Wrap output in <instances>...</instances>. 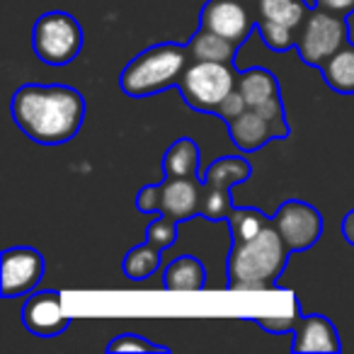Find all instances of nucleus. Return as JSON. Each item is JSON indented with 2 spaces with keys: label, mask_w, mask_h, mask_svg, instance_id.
<instances>
[{
  "label": "nucleus",
  "mask_w": 354,
  "mask_h": 354,
  "mask_svg": "<svg viewBox=\"0 0 354 354\" xmlns=\"http://www.w3.org/2000/svg\"><path fill=\"white\" fill-rule=\"evenodd\" d=\"M15 127L39 146H64L85 122V97L68 85H22L10 102Z\"/></svg>",
  "instance_id": "obj_1"
},
{
  "label": "nucleus",
  "mask_w": 354,
  "mask_h": 354,
  "mask_svg": "<svg viewBox=\"0 0 354 354\" xmlns=\"http://www.w3.org/2000/svg\"><path fill=\"white\" fill-rule=\"evenodd\" d=\"M291 250L274 226H267L260 236L243 243H231L228 252V289L231 291H267L277 289Z\"/></svg>",
  "instance_id": "obj_2"
},
{
  "label": "nucleus",
  "mask_w": 354,
  "mask_h": 354,
  "mask_svg": "<svg viewBox=\"0 0 354 354\" xmlns=\"http://www.w3.org/2000/svg\"><path fill=\"white\" fill-rule=\"evenodd\" d=\"M192 64L187 44L162 41L133 56L122 71L119 88L129 97H148L175 88L183 78L185 68Z\"/></svg>",
  "instance_id": "obj_3"
},
{
  "label": "nucleus",
  "mask_w": 354,
  "mask_h": 354,
  "mask_svg": "<svg viewBox=\"0 0 354 354\" xmlns=\"http://www.w3.org/2000/svg\"><path fill=\"white\" fill-rule=\"evenodd\" d=\"M238 75L231 64L214 61H192L177 83L187 107L197 112L216 114L218 104L236 90Z\"/></svg>",
  "instance_id": "obj_4"
},
{
  "label": "nucleus",
  "mask_w": 354,
  "mask_h": 354,
  "mask_svg": "<svg viewBox=\"0 0 354 354\" xmlns=\"http://www.w3.org/2000/svg\"><path fill=\"white\" fill-rule=\"evenodd\" d=\"M32 49L46 66H68L83 51V27L71 12L51 10L35 22Z\"/></svg>",
  "instance_id": "obj_5"
},
{
  "label": "nucleus",
  "mask_w": 354,
  "mask_h": 354,
  "mask_svg": "<svg viewBox=\"0 0 354 354\" xmlns=\"http://www.w3.org/2000/svg\"><path fill=\"white\" fill-rule=\"evenodd\" d=\"M349 41L347 17L333 15V12L315 8L306 15L296 32V51L306 66L320 68L335 51H339Z\"/></svg>",
  "instance_id": "obj_6"
},
{
  "label": "nucleus",
  "mask_w": 354,
  "mask_h": 354,
  "mask_svg": "<svg viewBox=\"0 0 354 354\" xmlns=\"http://www.w3.org/2000/svg\"><path fill=\"white\" fill-rule=\"evenodd\" d=\"M272 226L284 238L291 252H301L313 248L323 236V216L315 207L301 199H286L272 216Z\"/></svg>",
  "instance_id": "obj_7"
},
{
  "label": "nucleus",
  "mask_w": 354,
  "mask_h": 354,
  "mask_svg": "<svg viewBox=\"0 0 354 354\" xmlns=\"http://www.w3.org/2000/svg\"><path fill=\"white\" fill-rule=\"evenodd\" d=\"M3 272H0V291L3 299L32 294L44 277V255L37 248L17 245L3 252Z\"/></svg>",
  "instance_id": "obj_8"
},
{
  "label": "nucleus",
  "mask_w": 354,
  "mask_h": 354,
  "mask_svg": "<svg viewBox=\"0 0 354 354\" xmlns=\"http://www.w3.org/2000/svg\"><path fill=\"white\" fill-rule=\"evenodd\" d=\"M22 325L35 337H59L71 325L59 291H32L22 306Z\"/></svg>",
  "instance_id": "obj_9"
},
{
  "label": "nucleus",
  "mask_w": 354,
  "mask_h": 354,
  "mask_svg": "<svg viewBox=\"0 0 354 354\" xmlns=\"http://www.w3.org/2000/svg\"><path fill=\"white\" fill-rule=\"evenodd\" d=\"M199 25L209 32L226 37V39L236 41L238 46L248 39L252 25L250 10L243 6V0H209L202 8L199 15Z\"/></svg>",
  "instance_id": "obj_10"
},
{
  "label": "nucleus",
  "mask_w": 354,
  "mask_h": 354,
  "mask_svg": "<svg viewBox=\"0 0 354 354\" xmlns=\"http://www.w3.org/2000/svg\"><path fill=\"white\" fill-rule=\"evenodd\" d=\"M204 180L199 177H165L160 183V212L162 216L183 223L199 216L202 212Z\"/></svg>",
  "instance_id": "obj_11"
},
{
  "label": "nucleus",
  "mask_w": 354,
  "mask_h": 354,
  "mask_svg": "<svg viewBox=\"0 0 354 354\" xmlns=\"http://www.w3.org/2000/svg\"><path fill=\"white\" fill-rule=\"evenodd\" d=\"M226 127H228V136H231V141L245 153L260 151V148H265L270 141L281 138L274 124H272L270 119H267L265 114L255 107L243 109L238 117L228 119Z\"/></svg>",
  "instance_id": "obj_12"
},
{
  "label": "nucleus",
  "mask_w": 354,
  "mask_h": 354,
  "mask_svg": "<svg viewBox=\"0 0 354 354\" xmlns=\"http://www.w3.org/2000/svg\"><path fill=\"white\" fill-rule=\"evenodd\" d=\"M294 352H330L337 354L342 352V342H339L337 328L330 323L325 315L310 313L299 320L294 328Z\"/></svg>",
  "instance_id": "obj_13"
},
{
  "label": "nucleus",
  "mask_w": 354,
  "mask_h": 354,
  "mask_svg": "<svg viewBox=\"0 0 354 354\" xmlns=\"http://www.w3.org/2000/svg\"><path fill=\"white\" fill-rule=\"evenodd\" d=\"M241 46L216 32L199 30L192 39L187 41V51L192 61H214V64H236V56Z\"/></svg>",
  "instance_id": "obj_14"
},
{
  "label": "nucleus",
  "mask_w": 354,
  "mask_h": 354,
  "mask_svg": "<svg viewBox=\"0 0 354 354\" xmlns=\"http://www.w3.org/2000/svg\"><path fill=\"white\" fill-rule=\"evenodd\" d=\"M162 286L167 291H202L207 286V270L197 257L183 255L167 265Z\"/></svg>",
  "instance_id": "obj_15"
},
{
  "label": "nucleus",
  "mask_w": 354,
  "mask_h": 354,
  "mask_svg": "<svg viewBox=\"0 0 354 354\" xmlns=\"http://www.w3.org/2000/svg\"><path fill=\"white\" fill-rule=\"evenodd\" d=\"M199 153L197 141L183 136L175 143H170L162 156V175L165 177H199Z\"/></svg>",
  "instance_id": "obj_16"
},
{
  "label": "nucleus",
  "mask_w": 354,
  "mask_h": 354,
  "mask_svg": "<svg viewBox=\"0 0 354 354\" xmlns=\"http://www.w3.org/2000/svg\"><path fill=\"white\" fill-rule=\"evenodd\" d=\"M323 80L330 90L339 95H354V44L347 41L320 66Z\"/></svg>",
  "instance_id": "obj_17"
},
{
  "label": "nucleus",
  "mask_w": 354,
  "mask_h": 354,
  "mask_svg": "<svg viewBox=\"0 0 354 354\" xmlns=\"http://www.w3.org/2000/svg\"><path fill=\"white\" fill-rule=\"evenodd\" d=\"M310 12L306 0H257L255 6V20H267L281 25L286 30L299 32L301 22Z\"/></svg>",
  "instance_id": "obj_18"
},
{
  "label": "nucleus",
  "mask_w": 354,
  "mask_h": 354,
  "mask_svg": "<svg viewBox=\"0 0 354 354\" xmlns=\"http://www.w3.org/2000/svg\"><path fill=\"white\" fill-rule=\"evenodd\" d=\"M238 90L245 97L248 107H262L265 102H270L272 97H277L279 93V80L272 71L267 68H250L238 73Z\"/></svg>",
  "instance_id": "obj_19"
},
{
  "label": "nucleus",
  "mask_w": 354,
  "mask_h": 354,
  "mask_svg": "<svg viewBox=\"0 0 354 354\" xmlns=\"http://www.w3.org/2000/svg\"><path fill=\"white\" fill-rule=\"evenodd\" d=\"M252 165L243 156H223L214 160L204 172V185H214L221 189H233L250 180Z\"/></svg>",
  "instance_id": "obj_20"
},
{
  "label": "nucleus",
  "mask_w": 354,
  "mask_h": 354,
  "mask_svg": "<svg viewBox=\"0 0 354 354\" xmlns=\"http://www.w3.org/2000/svg\"><path fill=\"white\" fill-rule=\"evenodd\" d=\"M226 223H228V228H231L233 243H243V241H250V238L260 236V233L272 223V218L265 216L260 209L233 207V212L228 214Z\"/></svg>",
  "instance_id": "obj_21"
},
{
  "label": "nucleus",
  "mask_w": 354,
  "mask_h": 354,
  "mask_svg": "<svg viewBox=\"0 0 354 354\" xmlns=\"http://www.w3.org/2000/svg\"><path fill=\"white\" fill-rule=\"evenodd\" d=\"M160 248H156L153 243H143L136 245L124 255V274L131 281H143L160 267Z\"/></svg>",
  "instance_id": "obj_22"
},
{
  "label": "nucleus",
  "mask_w": 354,
  "mask_h": 354,
  "mask_svg": "<svg viewBox=\"0 0 354 354\" xmlns=\"http://www.w3.org/2000/svg\"><path fill=\"white\" fill-rule=\"evenodd\" d=\"M231 189H221L214 187V185H204L202 192V212L199 216L209 218V221H226L228 214L233 212V202H231Z\"/></svg>",
  "instance_id": "obj_23"
},
{
  "label": "nucleus",
  "mask_w": 354,
  "mask_h": 354,
  "mask_svg": "<svg viewBox=\"0 0 354 354\" xmlns=\"http://www.w3.org/2000/svg\"><path fill=\"white\" fill-rule=\"evenodd\" d=\"M255 27H257V32H260L262 41H265V46L272 51H289L296 41L294 30H286V27L274 25V22L255 20Z\"/></svg>",
  "instance_id": "obj_24"
},
{
  "label": "nucleus",
  "mask_w": 354,
  "mask_h": 354,
  "mask_svg": "<svg viewBox=\"0 0 354 354\" xmlns=\"http://www.w3.org/2000/svg\"><path fill=\"white\" fill-rule=\"evenodd\" d=\"M304 318V310H301V304L296 299V306L291 313H284V315H252L250 323L260 325L265 333H272V335H281V333H294V328L299 325V320Z\"/></svg>",
  "instance_id": "obj_25"
},
{
  "label": "nucleus",
  "mask_w": 354,
  "mask_h": 354,
  "mask_svg": "<svg viewBox=\"0 0 354 354\" xmlns=\"http://www.w3.org/2000/svg\"><path fill=\"white\" fill-rule=\"evenodd\" d=\"M177 226L180 223L177 221H172V218H167V216H158V218H153L151 223H148V228H146V241L148 243H153L156 248H160V250H165V248H170L172 243L177 241Z\"/></svg>",
  "instance_id": "obj_26"
},
{
  "label": "nucleus",
  "mask_w": 354,
  "mask_h": 354,
  "mask_svg": "<svg viewBox=\"0 0 354 354\" xmlns=\"http://www.w3.org/2000/svg\"><path fill=\"white\" fill-rule=\"evenodd\" d=\"M107 352L109 354H114V352H170V347L148 342V339L141 337V335L124 333V335H117V337L107 344Z\"/></svg>",
  "instance_id": "obj_27"
},
{
  "label": "nucleus",
  "mask_w": 354,
  "mask_h": 354,
  "mask_svg": "<svg viewBox=\"0 0 354 354\" xmlns=\"http://www.w3.org/2000/svg\"><path fill=\"white\" fill-rule=\"evenodd\" d=\"M136 209L141 214H158L160 212V185H146L136 194Z\"/></svg>",
  "instance_id": "obj_28"
},
{
  "label": "nucleus",
  "mask_w": 354,
  "mask_h": 354,
  "mask_svg": "<svg viewBox=\"0 0 354 354\" xmlns=\"http://www.w3.org/2000/svg\"><path fill=\"white\" fill-rule=\"evenodd\" d=\"M243 109H248V102H245V97H243L241 90H238V85H236V90H233V93L228 95V97L223 100L221 104H218L216 114L223 119V122H228V119L238 117V114H241Z\"/></svg>",
  "instance_id": "obj_29"
},
{
  "label": "nucleus",
  "mask_w": 354,
  "mask_h": 354,
  "mask_svg": "<svg viewBox=\"0 0 354 354\" xmlns=\"http://www.w3.org/2000/svg\"><path fill=\"white\" fill-rule=\"evenodd\" d=\"M315 8H323V10L339 17L354 15V0H315Z\"/></svg>",
  "instance_id": "obj_30"
},
{
  "label": "nucleus",
  "mask_w": 354,
  "mask_h": 354,
  "mask_svg": "<svg viewBox=\"0 0 354 354\" xmlns=\"http://www.w3.org/2000/svg\"><path fill=\"white\" fill-rule=\"evenodd\" d=\"M342 238L349 245H354V209H349L342 218Z\"/></svg>",
  "instance_id": "obj_31"
},
{
  "label": "nucleus",
  "mask_w": 354,
  "mask_h": 354,
  "mask_svg": "<svg viewBox=\"0 0 354 354\" xmlns=\"http://www.w3.org/2000/svg\"><path fill=\"white\" fill-rule=\"evenodd\" d=\"M243 3H245V0H243Z\"/></svg>",
  "instance_id": "obj_32"
}]
</instances>
